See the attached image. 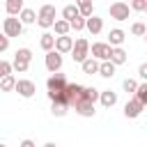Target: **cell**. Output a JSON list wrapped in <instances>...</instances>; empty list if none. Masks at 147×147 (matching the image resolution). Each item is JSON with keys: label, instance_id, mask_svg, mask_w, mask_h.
Instances as JSON below:
<instances>
[{"label": "cell", "instance_id": "6da1fadb", "mask_svg": "<svg viewBox=\"0 0 147 147\" xmlns=\"http://www.w3.org/2000/svg\"><path fill=\"white\" fill-rule=\"evenodd\" d=\"M30 62H32V51L30 48H18L14 53V62H11V69L18 71V74H25L30 69Z\"/></svg>", "mask_w": 147, "mask_h": 147}, {"label": "cell", "instance_id": "7a4b0ae2", "mask_svg": "<svg viewBox=\"0 0 147 147\" xmlns=\"http://www.w3.org/2000/svg\"><path fill=\"white\" fill-rule=\"evenodd\" d=\"M53 23H55V5H41L39 14H37V25L48 30V28H53Z\"/></svg>", "mask_w": 147, "mask_h": 147}, {"label": "cell", "instance_id": "3957f363", "mask_svg": "<svg viewBox=\"0 0 147 147\" xmlns=\"http://www.w3.org/2000/svg\"><path fill=\"white\" fill-rule=\"evenodd\" d=\"M2 32L11 39V37H21L23 34V23H21V18L18 16H9V18H5L2 21Z\"/></svg>", "mask_w": 147, "mask_h": 147}, {"label": "cell", "instance_id": "277c9868", "mask_svg": "<svg viewBox=\"0 0 147 147\" xmlns=\"http://www.w3.org/2000/svg\"><path fill=\"white\" fill-rule=\"evenodd\" d=\"M108 14H110V18H115V21H126L129 14H131V7H129V2L117 0V2H113V5L108 7Z\"/></svg>", "mask_w": 147, "mask_h": 147}, {"label": "cell", "instance_id": "5b68a950", "mask_svg": "<svg viewBox=\"0 0 147 147\" xmlns=\"http://www.w3.org/2000/svg\"><path fill=\"white\" fill-rule=\"evenodd\" d=\"M87 55H90V41H87L85 37L76 39V41H74V48H71V57H74V62H83Z\"/></svg>", "mask_w": 147, "mask_h": 147}, {"label": "cell", "instance_id": "8992f818", "mask_svg": "<svg viewBox=\"0 0 147 147\" xmlns=\"http://www.w3.org/2000/svg\"><path fill=\"white\" fill-rule=\"evenodd\" d=\"M62 62H64V60H62V53H57L55 48L46 53V60H44V64H46V69H48L51 74L60 71V69H62Z\"/></svg>", "mask_w": 147, "mask_h": 147}, {"label": "cell", "instance_id": "52a82bcc", "mask_svg": "<svg viewBox=\"0 0 147 147\" xmlns=\"http://www.w3.org/2000/svg\"><path fill=\"white\" fill-rule=\"evenodd\" d=\"M14 92H18L23 99H30V96H34V92H37V85H34L32 80H28V78H18V80H16V87H14Z\"/></svg>", "mask_w": 147, "mask_h": 147}, {"label": "cell", "instance_id": "ba28073f", "mask_svg": "<svg viewBox=\"0 0 147 147\" xmlns=\"http://www.w3.org/2000/svg\"><path fill=\"white\" fill-rule=\"evenodd\" d=\"M145 110V106H142V101L140 99H129L126 103H124V117H129V119H136V117H140V113Z\"/></svg>", "mask_w": 147, "mask_h": 147}, {"label": "cell", "instance_id": "9c48e42d", "mask_svg": "<svg viewBox=\"0 0 147 147\" xmlns=\"http://www.w3.org/2000/svg\"><path fill=\"white\" fill-rule=\"evenodd\" d=\"M46 87H48V92H60V90H64V87H67V78H64V74H60V71L51 74L48 80H46Z\"/></svg>", "mask_w": 147, "mask_h": 147}, {"label": "cell", "instance_id": "30bf717a", "mask_svg": "<svg viewBox=\"0 0 147 147\" xmlns=\"http://www.w3.org/2000/svg\"><path fill=\"white\" fill-rule=\"evenodd\" d=\"M74 110H76V115H80V117H94V101H87V99H78L76 103H74Z\"/></svg>", "mask_w": 147, "mask_h": 147}, {"label": "cell", "instance_id": "8fae6325", "mask_svg": "<svg viewBox=\"0 0 147 147\" xmlns=\"http://www.w3.org/2000/svg\"><path fill=\"white\" fill-rule=\"evenodd\" d=\"M64 94H67V103L74 106L78 99H83V85H78V83H67Z\"/></svg>", "mask_w": 147, "mask_h": 147}, {"label": "cell", "instance_id": "7c38bea8", "mask_svg": "<svg viewBox=\"0 0 147 147\" xmlns=\"http://www.w3.org/2000/svg\"><path fill=\"white\" fill-rule=\"evenodd\" d=\"M110 44H106V41H96V44H92V57H96V60H108L110 57Z\"/></svg>", "mask_w": 147, "mask_h": 147}, {"label": "cell", "instance_id": "4fadbf2b", "mask_svg": "<svg viewBox=\"0 0 147 147\" xmlns=\"http://www.w3.org/2000/svg\"><path fill=\"white\" fill-rule=\"evenodd\" d=\"M71 48H74V39L69 37V34H60V37H55V51L57 53H71Z\"/></svg>", "mask_w": 147, "mask_h": 147}, {"label": "cell", "instance_id": "5bb4252c", "mask_svg": "<svg viewBox=\"0 0 147 147\" xmlns=\"http://www.w3.org/2000/svg\"><path fill=\"white\" fill-rule=\"evenodd\" d=\"M85 30L90 32V34H99L101 30H103V18H99V16H90V18H85Z\"/></svg>", "mask_w": 147, "mask_h": 147}, {"label": "cell", "instance_id": "9a60e30c", "mask_svg": "<svg viewBox=\"0 0 147 147\" xmlns=\"http://www.w3.org/2000/svg\"><path fill=\"white\" fill-rule=\"evenodd\" d=\"M80 69H83V74H87V76L99 74V60H96V57H92V55H87V57L80 62Z\"/></svg>", "mask_w": 147, "mask_h": 147}, {"label": "cell", "instance_id": "2e32d148", "mask_svg": "<svg viewBox=\"0 0 147 147\" xmlns=\"http://www.w3.org/2000/svg\"><path fill=\"white\" fill-rule=\"evenodd\" d=\"M124 39H126V32H124L122 28H113V30L108 32V44H110V46H122Z\"/></svg>", "mask_w": 147, "mask_h": 147}, {"label": "cell", "instance_id": "e0dca14e", "mask_svg": "<svg viewBox=\"0 0 147 147\" xmlns=\"http://www.w3.org/2000/svg\"><path fill=\"white\" fill-rule=\"evenodd\" d=\"M115 67H119V64H124L126 62V51L122 48V46H113L110 48V57H108Z\"/></svg>", "mask_w": 147, "mask_h": 147}, {"label": "cell", "instance_id": "ac0fdd59", "mask_svg": "<svg viewBox=\"0 0 147 147\" xmlns=\"http://www.w3.org/2000/svg\"><path fill=\"white\" fill-rule=\"evenodd\" d=\"M99 101H101L103 108H113L117 103V94L113 90H103V92H99Z\"/></svg>", "mask_w": 147, "mask_h": 147}, {"label": "cell", "instance_id": "d6986e66", "mask_svg": "<svg viewBox=\"0 0 147 147\" xmlns=\"http://www.w3.org/2000/svg\"><path fill=\"white\" fill-rule=\"evenodd\" d=\"M99 76L113 78V76H115V64H113L110 60H101V62H99Z\"/></svg>", "mask_w": 147, "mask_h": 147}, {"label": "cell", "instance_id": "ffe728a7", "mask_svg": "<svg viewBox=\"0 0 147 147\" xmlns=\"http://www.w3.org/2000/svg\"><path fill=\"white\" fill-rule=\"evenodd\" d=\"M76 5H78V11H80L83 18H90V16L94 14V5H92V0H76Z\"/></svg>", "mask_w": 147, "mask_h": 147}, {"label": "cell", "instance_id": "44dd1931", "mask_svg": "<svg viewBox=\"0 0 147 147\" xmlns=\"http://www.w3.org/2000/svg\"><path fill=\"white\" fill-rule=\"evenodd\" d=\"M18 18H21V23H23V25H32V23L37 21V11H34V9H28V7H23V9H21V14H18Z\"/></svg>", "mask_w": 147, "mask_h": 147}, {"label": "cell", "instance_id": "7402d4cb", "mask_svg": "<svg viewBox=\"0 0 147 147\" xmlns=\"http://www.w3.org/2000/svg\"><path fill=\"white\" fill-rule=\"evenodd\" d=\"M5 9L9 16H18L23 9V0H5Z\"/></svg>", "mask_w": 147, "mask_h": 147}, {"label": "cell", "instance_id": "603a6c76", "mask_svg": "<svg viewBox=\"0 0 147 147\" xmlns=\"http://www.w3.org/2000/svg\"><path fill=\"white\" fill-rule=\"evenodd\" d=\"M39 46L48 53V51H53L55 48V34H51V32H44L41 34V39H39Z\"/></svg>", "mask_w": 147, "mask_h": 147}, {"label": "cell", "instance_id": "cb8c5ba5", "mask_svg": "<svg viewBox=\"0 0 147 147\" xmlns=\"http://www.w3.org/2000/svg\"><path fill=\"white\" fill-rule=\"evenodd\" d=\"M76 16H80L78 5H76V2H74V5H64V9H62V18H64V21H74Z\"/></svg>", "mask_w": 147, "mask_h": 147}, {"label": "cell", "instance_id": "d4e9b609", "mask_svg": "<svg viewBox=\"0 0 147 147\" xmlns=\"http://www.w3.org/2000/svg\"><path fill=\"white\" fill-rule=\"evenodd\" d=\"M53 28H55V34H57V37H60V34H69V30H71L69 21H64V18H57V21L53 23Z\"/></svg>", "mask_w": 147, "mask_h": 147}, {"label": "cell", "instance_id": "484cf974", "mask_svg": "<svg viewBox=\"0 0 147 147\" xmlns=\"http://www.w3.org/2000/svg\"><path fill=\"white\" fill-rule=\"evenodd\" d=\"M14 87H16V78H14L11 74L5 76V78H0V90H2V92H11Z\"/></svg>", "mask_w": 147, "mask_h": 147}, {"label": "cell", "instance_id": "4316f807", "mask_svg": "<svg viewBox=\"0 0 147 147\" xmlns=\"http://www.w3.org/2000/svg\"><path fill=\"white\" fill-rule=\"evenodd\" d=\"M136 99H140L142 101V106H147V80H142V83H138V90H136V94H133Z\"/></svg>", "mask_w": 147, "mask_h": 147}, {"label": "cell", "instance_id": "83f0119b", "mask_svg": "<svg viewBox=\"0 0 147 147\" xmlns=\"http://www.w3.org/2000/svg\"><path fill=\"white\" fill-rule=\"evenodd\" d=\"M83 99H87V101H99V90H96V87H83Z\"/></svg>", "mask_w": 147, "mask_h": 147}, {"label": "cell", "instance_id": "f1b7e54d", "mask_svg": "<svg viewBox=\"0 0 147 147\" xmlns=\"http://www.w3.org/2000/svg\"><path fill=\"white\" fill-rule=\"evenodd\" d=\"M67 110H69V106H64V103H51V113L55 117H64Z\"/></svg>", "mask_w": 147, "mask_h": 147}, {"label": "cell", "instance_id": "f546056e", "mask_svg": "<svg viewBox=\"0 0 147 147\" xmlns=\"http://www.w3.org/2000/svg\"><path fill=\"white\" fill-rule=\"evenodd\" d=\"M145 32H147V28H145V23H140V21H136V23L131 25V34H136V37H145Z\"/></svg>", "mask_w": 147, "mask_h": 147}, {"label": "cell", "instance_id": "4dcf8cb0", "mask_svg": "<svg viewBox=\"0 0 147 147\" xmlns=\"http://www.w3.org/2000/svg\"><path fill=\"white\" fill-rule=\"evenodd\" d=\"M69 25H71V30L80 32V30H85V18H83V16H76L74 21H69Z\"/></svg>", "mask_w": 147, "mask_h": 147}, {"label": "cell", "instance_id": "1f68e13d", "mask_svg": "<svg viewBox=\"0 0 147 147\" xmlns=\"http://www.w3.org/2000/svg\"><path fill=\"white\" fill-rule=\"evenodd\" d=\"M9 74H14V69H11V62H7V60H0V78H5V76H9Z\"/></svg>", "mask_w": 147, "mask_h": 147}, {"label": "cell", "instance_id": "d6a6232c", "mask_svg": "<svg viewBox=\"0 0 147 147\" xmlns=\"http://www.w3.org/2000/svg\"><path fill=\"white\" fill-rule=\"evenodd\" d=\"M122 87H124L126 92H133V94H136V90H138V80H133V78H124Z\"/></svg>", "mask_w": 147, "mask_h": 147}, {"label": "cell", "instance_id": "836d02e7", "mask_svg": "<svg viewBox=\"0 0 147 147\" xmlns=\"http://www.w3.org/2000/svg\"><path fill=\"white\" fill-rule=\"evenodd\" d=\"M129 7H131L133 11H145V7H147V0H131V2H129Z\"/></svg>", "mask_w": 147, "mask_h": 147}, {"label": "cell", "instance_id": "e575fe53", "mask_svg": "<svg viewBox=\"0 0 147 147\" xmlns=\"http://www.w3.org/2000/svg\"><path fill=\"white\" fill-rule=\"evenodd\" d=\"M7 48H9V37L5 32H0V53H5Z\"/></svg>", "mask_w": 147, "mask_h": 147}, {"label": "cell", "instance_id": "d590c367", "mask_svg": "<svg viewBox=\"0 0 147 147\" xmlns=\"http://www.w3.org/2000/svg\"><path fill=\"white\" fill-rule=\"evenodd\" d=\"M138 76H140L142 80H147V62H142V64L138 67Z\"/></svg>", "mask_w": 147, "mask_h": 147}, {"label": "cell", "instance_id": "8d00e7d4", "mask_svg": "<svg viewBox=\"0 0 147 147\" xmlns=\"http://www.w3.org/2000/svg\"><path fill=\"white\" fill-rule=\"evenodd\" d=\"M21 147H37V145H34V140H30V138H25V140L21 142Z\"/></svg>", "mask_w": 147, "mask_h": 147}, {"label": "cell", "instance_id": "74e56055", "mask_svg": "<svg viewBox=\"0 0 147 147\" xmlns=\"http://www.w3.org/2000/svg\"><path fill=\"white\" fill-rule=\"evenodd\" d=\"M44 147H57V145H55V142H46Z\"/></svg>", "mask_w": 147, "mask_h": 147}, {"label": "cell", "instance_id": "f35d334b", "mask_svg": "<svg viewBox=\"0 0 147 147\" xmlns=\"http://www.w3.org/2000/svg\"><path fill=\"white\" fill-rule=\"evenodd\" d=\"M0 147H7V145H2V142H0Z\"/></svg>", "mask_w": 147, "mask_h": 147}, {"label": "cell", "instance_id": "ab89813d", "mask_svg": "<svg viewBox=\"0 0 147 147\" xmlns=\"http://www.w3.org/2000/svg\"><path fill=\"white\" fill-rule=\"evenodd\" d=\"M145 41H147V32H145Z\"/></svg>", "mask_w": 147, "mask_h": 147}, {"label": "cell", "instance_id": "60d3db41", "mask_svg": "<svg viewBox=\"0 0 147 147\" xmlns=\"http://www.w3.org/2000/svg\"><path fill=\"white\" fill-rule=\"evenodd\" d=\"M124 2H126V0H124ZM129 2H131V0H129Z\"/></svg>", "mask_w": 147, "mask_h": 147}, {"label": "cell", "instance_id": "b9f144b4", "mask_svg": "<svg viewBox=\"0 0 147 147\" xmlns=\"http://www.w3.org/2000/svg\"><path fill=\"white\" fill-rule=\"evenodd\" d=\"M145 11H147V7H145Z\"/></svg>", "mask_w": 147, "mask_h": 147}]
</instances>
